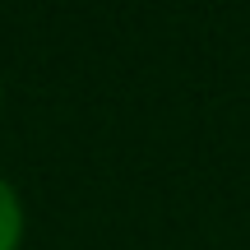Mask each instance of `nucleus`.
<instances>
[{
    "label": "nucleus",
    "mask_w": 250,
    "mask_h": 250,
    "mask_svg": "<svg viewBox=\"0 0 250 250\" xmlns=\"http://www.w3.org/2000/svg\"><path fill=\"white\" fill-rule=\"evenodd\" d=\"M19 241H23V204L14 186L0 181V250H19Z\"/></svg>",
    "instance_id": "f257e3e1"
}]
</instances>
